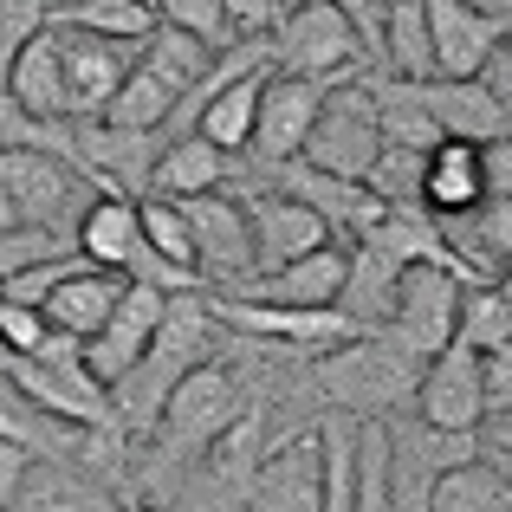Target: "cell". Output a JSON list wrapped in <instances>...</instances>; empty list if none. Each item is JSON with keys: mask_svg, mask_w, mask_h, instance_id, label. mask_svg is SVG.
Listing matches in <instances>:
<instances>
[{"mask_svg": "<svg viewBox=\"0 0 512 512\" xmlns=\"http://www.w3.org/2000/svg\"><path fill=\"white\" fill-rule=\"evenodd\" d=\"M234 182V156L214 150L208 137H169L156 150V169H150V195H169V201H188V195H208V188H227Z\"/></svg>", "mask_w": 512, "mask_h": 512, "instance_id": "obj_26", "label": "cell"}, {"mask_svg": "<svg viewBox=\"0 0 512 512\" xmlns=\"http://www.w3.org/2000/svg\"><path fill=\"white\" fill-rule=\"evenodd\" d=\"M221 7H227V20H234V33H240V39L273 33V26H279V13H286L279 0H221Z\"/></svg>", "mask_w": 512, "mask_h": 512, "instance_id": "obj_46", "label": "cell"}, {"mask_svg": "<svg viewBox=\"0 0 512 512\" xmlns=\"http://www.w3.org/2000/svg\"><path fill=\"white\" fill-rule=\"evenodd\" d=\"M363 52H370V39H363L357 13L344 0H299L273 26L279 72H299V78H363Z\"/></svg>", "mask_w": 512, "mask_h": 512, "instance_id": "obj_4", "label": "cell"}, {"mask_svg": "<svg viewBox=\"0 0 512 512\" xmlns=\"http://www.w3.org/2000/svg\"><path fill=\"white\" fill-rule=\"evenodd\" d=\"M124 286H130V273H111V266H91V260L72 266L46 299V325L72 331V338H91V331L111 318V305L124 299Z\"/></svg>", "mask_w": 512, "mask_h": 512, "instance_id": "obj_25", "label": "cell"}, {"mask_svg": "<svg viewBox=\"0 0 512 512\" xmlns=\"http://www.w3.org/2000/svg\"><path fill=\"white\" fill-rule=\"evenodd\" d=\"M7 91L20 98L26 117H39V124H65V117H72V98H65V59H59V26H46V33L26 39V52L7 72Z\"/></svg>", "mask_w": 512, "mask_h": 512, "instance_id": "obj_24", "label": "cell"}, {"mask_svg": "<svg viewBox=\"0 0 512 512\" xmlns=\"http://www.w3.org/2000/svg\"><path fill=\"white\" fill-rule=\"evenodd\" d=\"M52 7H72V0H52Z\"/></svg>", "mask_w": 512, "mask_h": 512, "instance_id": "obj_51", "label": "cell"}, {"mask_svg": "<svg viewBox=\"0 0 512 512\" xmlns=\"http://www.w3.org/2000/svg\"><path fill=\"white\" fill-rule=\"evenodd\" d=\"M20 143H52V150H65V124H39V117H26L20 98L0 85V150H20Z\"/></svg>", "mask_w": 512, "mask_h": 512, "instance_id": "obj_43", "label": "cell"}, {"mask_svg": "<svg viewBox=\"0 0 512 512\" xmlns=\"http://www.w3.org/2000/svg\"><path fill=\"white\" fill-rule=\"evenodd\" d=\"M370 7H376V13H383V0H370Z\"/></svg>", "mask_w": 512, "mask_h": 512, "instance_id": "obj_52", "label": "cell"}, {"mask_svg": "<svg viewBox=\"0 0 512 512\" xmlns=\"http://www.w3.org/2000/svg\"><path fill=\"white\" fill-rule=\"evenodd\" d=\"M266 182L286 188V195H299V201H312V208L325 214L331 227H344V234H357V240L389 214V201L376 195L370 182H357V175H331V169H312L305 156H292V163H266Z\"/></svg>", "mask_w": 512, "mask_h": 512, "instance_id": "obj_16", "label": "cell"}, {"mask_svg": "<svg viewBox=\"0 0 512 512\" xmlns=\"http://www.w3.org/2000/svg\"><path fill=\"white\" fill-rule=\"evenodd\" d=\"M72 240H78V253H85L91 266H111V273H124L130 253L143 247V214H137V195L98 188V195H91V208L78 214Z\"/></svg>", "mask_w": 512, "mask_h": 512, "instance_id": "obj_23", "label": "cell"}, {"mask_svg": "<svg viewBox=\"0 0 512 512\" xmlns=\"http://www.w3.org/2000/svg\"><path fill=\"white\" fill-rule=\"evenodd\" d=\"M273 72H279V65H253V72L227 78L221 91H208V98L188 111V130L208 137L214 150H227V156H247L253 124H260V91H266V78H273Z\"/></svg>", "mask_w": 512, "mask_h": 512, "instance_id": "obj_21", "label": "cell"}, {"mask_svg": "<svg viewBox=\"0 0 512 512\" xmlns=\"http://www.w3.org/2000/svg\"><path fill=\"white\" fill-rule=\"evenodd\" d=\"M137 214H143V247H150L156 260L182 266V273H201V260H195V227H188L182 201H169V195H137Z\"/></svg>", "mask_w": 512, "mask_h": 512, "instance_id": "obj_33", "label": "cell"}, {"mask_svg": "<svg viewBox=\"0 0 512 512\" xmlns=\"http://www.w3.org/2000/svg\"><path fill=\"white\" fill-rule=\"evenodd\" d=\"M350 512H396V493H389V422H357V506Z\"/></svg>", "mask_w": 512, "mask_h": 512, "instance_id": "obj_35", "label": "cell"}, {"mask_svg": "<svg viewBox=\"0 0 512 512\" xmlns=\"http://www.w3.org/2000/svg\"><path fill=\"white\" fill-rule=\"evenodd\" d=\"M175 104H182V91H175L169 78H156L150 65H130V78L117 85V98L104 104V117H111V124H130V130H163L175 117Z\"/></svg>", "mask_w": 512, "mask_h": 512, "instance_id": "obj_30", "label": "cell"}, {"mask_svg": "<svg viewBox=\"0 0 512 512\" xmlns=\"http://www.w3.org/2000/svg\"><path fill=\"white\" fill-rule=\"evenodd\" d=\"M143 7H163V0H143ZM156 20H163V13H156Z\"/></svg>", "mask_w": 512, "mask_h": 512, "instance_id": "obj_50", "label": "cell"}, {"mask_svg": "<svg viewBox=\"0 0 512 512\" xmlns=\"http://www.w3.org/2000/svg\"><path fill=\"white\" fill-rule=\"evenodd\" d=\"M163 305H169V292H163V286H150V279H130L124 299L111 305V318H104V325L85 338V363H91V376H98L104 389H111L117 376H124L130 363H137L143 350L156 344Z\"/></svg>", "mask_w": 512, "mask_h": 512, "instance_id": "obj_15", "label": "cell"}, {"mask_svg": "<svg viewBox=\"0 0 512 512\" xmlns=\"http://www.w3.org/2000/svg\"><path fill=\"white\" fill-rule=\"evenodd\" d=\"M428 117L441 124V137H467V143H493L512 130L506 104L493 98L487 78H415Z\"/></svg>", "mask_w": 512, "mask_h": 512, "instance_id": "obj_20", "label": "cell"}, {"mask_svg": "<svg viewBox=\"0 0 512 512\" xmlns=\"http://www.w3.org/2000/svg\"><path fill=\"white\" fill-rule=\"evenodd\" d=\"M396 279H402V260H389L376 240H357L338 305H344L350 318H357L363 331H383V325H389V312H396Z\"/></svg>", "mask_w": 512, "mask_h": 512, "instance_id": "obj_27", "label": "cell"}, {"mask_svg": "<svg viewBox=\"0 0 512 512\" xmlns=\"http://www.w3.org/2000/svg\"><path fill=\"white\" fill-rule=\"evenodd\" d=\"M52 253H78V240L59 234V227H33V221L0 227V279H7V273H26V266L52 260Z\"/></svg>", "mask_w": 512, "mask_h": 512, "instance_id": "obj_38", "label": "cell"}, {"mask_svg": "<svg viewBox=\"0 0 512 512\" xmlns=\"http://www.w3.org/2000/svg\"><path fill=\"white\" fill-rule=\"evenodd\" d=\"M0 512H20V506H0Z\"/></svg>", "mask_w": 512, "mask_h": 512, "instance_id": "obj_53", "label": "cell"}, {"mask_svg": "<svg viewBox=\"0 0 512 512\" xmlns=\"http://www.w3.org/2000/svg\"><path fill=\"white\" fill-rule=\"evenodd\" d=\"M46 312L39 305H20V299H7L0 292V357H33L39 344H46Z\"/></svg>", "mask_w": 512, "mask_h": 512, "instance_id": "obj_42", "label": "cell"}, {"mask_svg": "<svg viewBox=\"0 0 512 512\" xmlns=\"http://www.w3.org/2000/svg\"><path fill=\"white\" fill-rule=\"evenodd\" d=\"M454 338L461 344H474L480 357H487V350H500L506 338H512V305H506V292L493 286H467L461 292V325H454Z\"/></svg>", "mask_w": 512, "mask_h": 512, "instance_id": "obj_34", "label": "cell"}, {"mask_svg": "<svg viewBox=\"0 0 512 512\" xmlns=\"http://www.w3.org/2000/svg\"><path fill=\"white\" fill-rule=\"evenodd\" d=\"M182 214H188V227H195V260H201V273H208L214 286H234L240 273L260 266L247 201H234L227 188H208V195H188Z\"/></svg>", "mask_w": 512, "mask_h": 512, "instance_id": "obj_14", "label": "cell"}, {"mask_svg": "<svg viewBox=\"0 0 512 512\" xmlns=\"http://www.w3.org/2000/svg\"><path fill=\"white\" fill-rule=\"evenodd\" d=\"M325 500V428H292L260 454L240 512H318Z\"/></svg>", "mask_w": 512, "mask_h": 512, "instance_id": "obj_10", "label": "cell"}, {"mask_svg": "<svg viewBox=\"0 0 512 512\" xmlns=\"http://www.w3.org/2000/svg\"><path fill=\"white\" fill-rule=\"evenodd\" d=\"M0 376H13V389L33 396L59 422H78V428L111 422V389L91 376L85 357H0Z\"/></svg>", "mask_w": 512, "mask_h": 512, "instance_id": "obj_11", "label": "cell"}, {"mask_svg": "<svg viewBox=\"0 0 512 512\" xmlns=\"http://www.w3.org/2000/svg\"><path fill=\"white\" fill-rule=\"evenodd\" d=\"M493 286H500V292H506V305H512V260L500 266V279H493Z\"/></svg>", "mask_w": 512, "mask_h": 512, "instance_id": "obj_49", "label": "cell"}, {"mask_svg": "<svg viewBox=\"0 0 512 512\" xmlns=\"http://www.w3.org/2000/svg\"><path fill=\"white\" fill-rule=\"evenodd\" d=\"M487 201V163H480V143L467 137H441L428 150L422 169V208L428 214H474Z\"/></svg>", "mask_w": 512, "mask_h": 512, "instance_id": "obj_22", "label": "cell"}, {"mask_svg": "<svg viewBox=\"0 0 512 512\" xmlns=\"http://www.w3.org/2000/svg\"><path fill=\"white\" fill-rule=\"evenodd\" d=\"M59 26H85V33H104V39H124V46H143L156 33V7L143 0H72V7H52Z\"/></svg>", "mask_w": 512, "mask_h": 512, "instance_id": "obj_31", "label": "cell"}, {"mask_svg": "<svg viewBox=\"0 0 512 512\" xmlns=\"http://www.w3.org/2000/svg\"><path fill=\"white\" fill-rule=\"evenodd\" d=\"M506 33H512V20H500V13H480V7H467V0H428L435 78H480Z\"/></svg>", "mask_w": 512, "mask_h": 512, "instance_id": "obj_17", "label": "cell"}, {"mask_svg": "<svg viewBox=\"0 0 512 512\" xmlns=\"http://www.w3.org/2000/svg\"><path fill=\"white\" fill-rule=\"evenodd\" d=\"M156 13H163V20L169 26H182V33H195L201 39V46H214V52H227V46H234V20H227V7H221V0H163V7H156Z\"/></svg>", "mask_w": 512, "mask_h": 512, "instance_id": "obj_39", "label": "cell"}, {"mask_svg": "<svg viewBox=\"0 0 512 512\" xmlns=\"http://www.w3.org/2000/svg\"><path fill=\"white\" fill-rule=\"evenodd\" d=\"M467 221H474V234H480V247H487V260L506 266V260H512V195H487L474 214H467Z\"/></svg>", "mask_w": 512, "mask_h": 512, "instance_id": "obj_44", "label": "cell"}, {"mask_svg": "<svg viewBox=\"0 0 512 512\" xmlns=\"http://www.w3.org/2000/svg\"><path fill=\"white\" fill-rule=\"evenodd\" d=\"M0 188H7V201L20 208V221L59 227V234H72L78 214H85L91 195H98V182H91L65 150H52V143L0 150Z\"/></svg>", "mask_w": 512, "mask_h": 512, "instance_id": "obj_5", "label": "cell"}, {"mask_svg": "<svg viewBox=\"0 0 512 512\" xmlns=\"http://www.w3.org/2000/svg\"><path fill=\"white\" fill-rule=\"evenodd\" d=\"M137 65H150L156 78H169L175 91H188L214 65V46H201L195 33H182V26H169V20H156V33L137 46Z\"/></svg>", "mask_w": 512, "mask_h": 512, "instance_id": "obj_32", "label": "cell"}, {"mask_svg": "<svg viewBox=\"0 0 512 512\" xmlns=\"http://www.w3.org/2000/svg\"><path fill=\"white\" fill-rule=\"evenodd\" d=\"M253 402V389L240 383V370H227V363H195V370L175 383V396L163 402V415H156V435H150V461H143V480L156 474H182L188 461H195L208 441H221V428L240 422V409Z\"/></svg>", "mask_w": 512, "mask_h": 512, "instance_id": "obj_3", "label": "cell"}, {"mask_svg": "<svg viewBox=\"0 0 512 512\" xmlns=\"http://www.w3.org/2000/svg\"><path fill=\"white\" fill-rule=\"evenodd\" d=\"M214 338H221V318H214L208 292H201V286L169 292L163 325H156V344L111 383V422L124 428L130 448H143V441L156 435V415H163V402L175 396V383H182L195 363L214 357Z\"/></svg>", "mask_w": 512, "mask_h": 512, "instance_id": "obj_1", "label": "cell"}, {"mask_svg": "<svg viewBox=\"0 0 512 512\" xmlns=\"http://www.w3.org/2000/svg\"><path fill=\"white\" fill-rule=\"evenodd\" d=\"M357 506V428L325 422V500L318 512H350Z\"/></svg>", "mask_w": 512, "mask_h": 512, "instance_id": "obj_37", "label": "cell"}, {"mask_svg": "<svg viewBox=\"0 0 512 512\" xmlns=\"http://www.w3.org/2000/svg\"><path fill=\"white\" fill-rule=\"evenodd\" d=\"M13 221H20V208H13V201H7V188H0V227H13Z\"/></svg>", "mask_w": 512, "mask_h": 512, "instance_id": "obj_48", "label": "cell"}, {"mask_svg": "<svg viewBox=\"0 0 512 512\" xmlns=\"http://www.w3.org/2000/svg\"><path fill=\"white\" fill-rule=\"evenodd\" d=\"M59 59H65V98H72V117H104V104L117 98V85H124L130 65H137L124 39L85 33V26H59Z\"/></svg>", "mask_w": 512, "mask_h": 512, "instance_id": "obj_18", "label": "cell"}, {"mask_svg": "<svg viewBox=\"0 0 512 512\" xmlns=\"http://www.w3.org/2000/svg\"><path fill=\"white\" fill-rule=\"evenodd\" d=\"M208 305L221 318V331H234V338L273 344V350H305V357H318V350L363 331L344 305H279V299H240V292H208Z\"/></svg>", "mask_w": 512, "mask_h": 512, "instance_id": "obj_6", "label": "cell"}, {"mask_svg": "<svg viewBox=\"0 0 512 512\" xmlns=\"http://www.w3.org/2000/svg\"><path fill=\"white\" fill-rule=\"evenodd\" d=\"M415 422H435L454 428V435H480L487 422V370H480V350L474 344H441L435 357L422 363V383H415Z\"/></svg>", "mask_w": 512, "mask_h": 512, "instance_id": "obj_9", "label": "cell"}, {"mask_svg": "<svg viewBox=\"0 0 512 512\" xmlns=\"http://www.w3.org/2000/svg\"><path fill=\"white\" fill-rule=\"evenodd\" d=\"M461 292L467 279L454 266H435V260H409L396 279V312H389L383 331H396L415 357H435L441 344H454V325H461Z\"/></svg>", "mask_w": 512, "mask_h": 512, "instance_id": "obj_8", "label": "cell"}, {"mask_svg": "<svg viewBox=\"0 0 512 512\" xmlns=\"http://www.w3.org/2000/svg\"><path fill=\"white\" fill-rule=\"evenodd\" d=\"M480 454V435H454V428H389V493H396V512H428V493L448 474L454 461Z\"/></svg>", "mask_w": 512, "mask_h": 512, "instance_id": "obj_13", "label": "cell"}, {"mask_svg": "<svg viewBox=\"0 0 512 512\" xmlns=\"http://www.w3.org/2000/svg\"><path fill=\"white\" fill-rule=\"evenodd\" d=\"M480 163H487V195H512V130L480 143Z\"/></svg>", "mask_w": 512, "mask_h": 512, "instance_id": "obj_47", "label": "cell"}, {"mask_svg": "<svg viewBox=\"0 0 512 512\" xmlns=\"http://www.w3.org/2000/svg\"><path fill=\"white\" fill-rule=\"evenodd\" d=\"M422 169H428V150H409V143H383V156L370 163L363 182L389 201V208H422Z\"/></svg>", "mask_w": 512, "mask_h": 512, "instance_id": "obj_36", "label": "cell"}, {"mask_svg": "<svg viewBox=\"0 0 512 512\" xmlns=\"http://www.w3.org/2000/svg\"><path fill=\"white\" fill-rule=\"evenodd\" d=\"M428 512H512V474H506L500 461L467 454V461H454L448 474L435 480Z\"/></svg>", "mask_w": 512, "mask_h": 512, "instance_id": "obj_29", "label": "cell"}, {"mask_svg": "<svg viewBox=\"0 0 512 512\" xmlns=\"http://www.w3.org/2000/svg\"><path fill=\"white\" fill-rule=\"evenodd\" d=\"M383 156V117H376V91H370V72L363 78H338L325 91L312 117V137H305V163L312 169H331V175H370V163Z\"/></svg>", "mask_w": 512, "mask_h": 512, "instance_id": "obj_7", "label": "cell"}, {"mask_svg": "<svg viewBox=\"0 0 512 512\" xmlns=\"http://www.w3.org/2000/svg\"><path fill=\"white\" fill-rule=\"evenodd\" d=\"M33 461H39V454L26 448V441L0 435V506L20 500V487H26V474H33Z\"/></svg>", "mask_w": 512, "mask_h": 512, "instance_id": "obj_45", "label": "cell"}, {"mask_svg": "<svg viewBox=\"0 0 512 512\" xmlns=\"http://www.w3.org/2000/svg\"><path fill=\"white\" fill-rule=\"evenodd\" d=\"M247 214H253V253H260V266H286V260H299V253L331 247V240H338V227H331L312 201L286 195V188L253 195Z\"/></svg>", "mask_w": 512, "mask_h": 512, "instance_id": "obj_19", "label": "cell"}, {"mask_svg": "<svg viewBox=\"0 0 512 512\" xmlns=\"http://www.w3.org/2000/svg\"><path fill=\"white\" fill-rule=\"evenodd\" d=\"M376 33H383V72H396V78H435L428 0H383V13H376Z\"/></svg>", "mask_w": 512, "mask_h": 512, "instance_id": "obj_28", "label": "cell"}, {"mask_svg": "<svg viewBox=\"0 0 512 512\" xmlns=\"http://www.w3.org/2000/svg\"><path fill=\"white\" fill-rule=\"evenodd\" d=\"M52 26V0H0V85H7L13 59L26 52V39Z\"/></svg>", "mask_w": 512, "mask_h": 512, "instance_id": "obj_40", "label": "cell"}, {"mask_svg": "<svg viewBox=\"0 0 512 512\" xmlns=\"http://www.w3.org/2000/svg\"><path fill=\"white\" fill-rule=\"evenodd\" d=\"M338 85V78H299V72H273L260 91V124H253V143L247 156L253 163H292V156H305V137H312V117L318 104H325V91Z\"/></svg>", "mask_w": 512, "mask_h": 512, "instance_id": "obj_12", "label": "cell"}, {"mask_svg": "<svg viewBox=\"0 0 512 512\" xmlns=\"http://www.w3.org/2000/svg\"><path fill=\"white\" fill-rule=\"evenodd\" d=\"M72 266H85V253H52V260L26 266V273H7V279H0V292H7V299H20V305H39V312H46L52 286H59Z\"/></svg>", "mask_w": 512, "mask_h": 512, "instance_id": "obj_41", "label": "cell"}, {"mask_svg": "<svg viewBox=\"0 0 512 512\" xmlns=\"http://www.w3.org/2000/svg\"><path fill=\"white\" fill-rule=\"evenodd\" d=\"M318 396L344 409L350 422H383V415L409 409L415 383H422V357L396 338V331H357V338L318 350Z\"/></svg>", "mask_w": 512, "mask_h": 512, "instance_id": "obj_2", "label": "cell"}]
</instances>
